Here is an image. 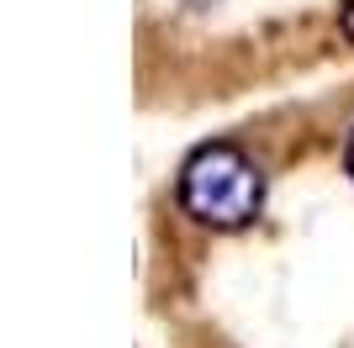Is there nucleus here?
<instances>
[{
	"mask_svg": "<svg viewBox=\"0 0 354 348\" xmlns=\"http://www.w3.org/2000/svg\"><path fill=\"white\" fill-rule=\"evenodd\" d=\"M180 206L201 227L238 232L265 206V169L233 143H207L180 169Z\"/></svg>",
	"mask_w": 354,
	"mask_h": 348,
	"instance_id": "nucleus-1",
	"label": "nucleus"
},
{
	"mask_svg": "<svg viewBox=\"0 0 354 348\" xmlns=\"http://www.w3.org/2000/svg\"><path fill=\"white\" fill-rule=\"evenodd\" d=\"M339 27H344V37H349V43H354V0H349V6H344V16H339Z\"/></svg>",
	"mask_w": 354,
	"mask_h": 348,
	"instance_id": "nucleus-2",
	"label": "nucleus"
},
{
	"mask_svg": "<svg viewBox=\"0 0 354 348\" xmlns=\"http://www.w3.org/2000/svg\"><path fill=\"white\" fill-rule=\"evenodd\" d=\"M344 164H349V174H354V132H349V148H344Z\"/></svg>",
	"mask_w": 354,
	"mask_h": 348,
	"instance_id": "nucleus-3",
	"label": "nucleus"
}]
</instances>
